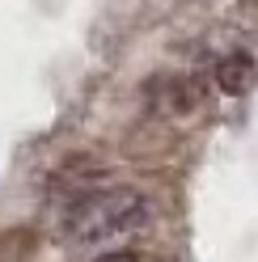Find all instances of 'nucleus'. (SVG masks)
<instances>
[{
  "mask_svg": "<svg viewBox=\"0 0 258 262\" xmlns=\"http://www.w3.org/2000/svg\"><path fill=\"white\" fill-rule=\"evenodd\" d=\"M140 220H144V194L132 186H110V190L85 194L68 211V237L72 241H102V237H115Z\"/></svg>",
  "mask_w": 258,
  "mask_h": 262,
  "instance_id": "nucleus-1",
  "label": "nucleus"
},
{
  "mask_svg": "<svg viewBox=\"0 0 258 262\" xmlns=\"http://www.w3.org/2000/svg\"><path fill=\"white\" fill-rule=\"evenodd\" d=\"M216 85L224 89V93H250L254 85H258V63H254V55H246V51H229L220 63H216Z\"/></svg>",
  "mask_w": 258,
  "mask_h": 262,
  "instance_id": "nucleus-2",
  "label": "nucleus"
},
{
  "mask_svg": "<svg viewBox=\"0 0 258 262\" xmlns=\"http://www.w3.org/2000/svg\"><path fill=\"white\" fill-rule=\"evenodd\" d=\"M93 262H140L132 250H115V254H102V258H93Z\"/></svg>",
  "mask_w": 258,
  "mask_h": 262,
  "instance_id": "nucleus-3",
  "label": "nucleus"
}]
</instances>
